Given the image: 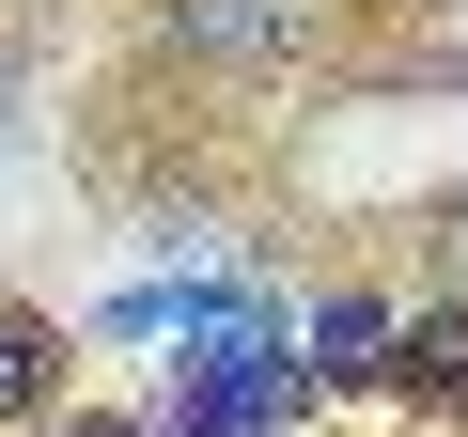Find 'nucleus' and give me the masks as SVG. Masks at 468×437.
Returning a JSON list of instances; mask_svg holds the SVG:
<instances>
[{
	"label": "nucleus",
	"instance_id": "nucleus-1",
	"mask_svg": "<svg viewBox=\"0 0 468 437\" xmlns=\"http://www.w3.org/2000/svg\"><path fill=\"white\" fill-rule=\"evenodd\" d=\"M313 16H328V0H172V48L250 79V63H297V48H313Z\"/></svg>",
	"mask_w": 468,
	"mask_h": 437
},
{
	"label": "nucleus",
	"instance_id": "nucleus-4",
	"mask_svg": "<svg viewBox=\"0 0 468 437\" xmlns=\"http://www.w3.org/2000/svg\"><path fill=\"white\" fill-rule=\"evenodd\" d=\"M0 141H16V63H0Z\"/></svg>",
	"mask_w": 468,
	"mask_h": 437
},
{
	"label": "nucleus",
	"instance_id": "nucleus-3",
	"mask_svg": "<svg viewBox=\"0 0 468 437\" xmlns=\"http://www.w3.org/2000/svg\"><path fill=\"white\" fill-rule=\"evenodd\" d=\"M48 375H63V359H48V328H32V313H0V421H32V406H48Z\"/></svg>",
	"mask_w": 468,
	"mask_h": 437
},
{
	"label": "nucleus",
	"instance_id": "nucleus-2",
	"mask_svg": "<svg viewBox=\"0 0 468 437\" xmlns=\"http://www.w3.org/2000/svg\"><path fill=\"white\" fill-rule=\"evenodd\" d=\"M390 375H421V390H468V297H437L421 328H406V359Z\"/></svg>",
	"mask_w": 468,
	"mask_h": 437
},
{
	"label": "nucleus",
	"instance_id": "nucleus-5",
	"mask_svg": "<svg viewBox=\"0 0 468 437\" xmlns=\"http://www.w3.org/2000/svg\"><path fill=\"white\" fill-rule=\"evenodd\" d=\"M94 437H125V421H94Z\"/></svg>",
	"mask_w": 468,
	"mask_h": 437
}]
</instances>
